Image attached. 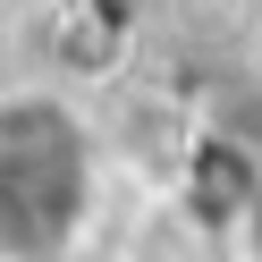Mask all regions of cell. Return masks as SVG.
Masks as SVG:
<instances>
[{"label": "cell", "mask_w": 262, "mask_h": 262, "mask_svg": "<svg viewBox=\"0 0 262 262\" xmlns=\"http://www.w3.org/2000/svg\"><path fill=\"white\" fill-rule=\"evenodd\" d=\"M102 203V161L68 102H0V262H68Z\"/></svg>", "instance_id": "1"}, {"label": "cell", "mask_w": 262, "mask_h": 262, "mask_svg": "<svg viewBox=\"0 0 262 262\" xmlns=\"http://www.w3.org/2000/svg\"><path fill=\"white\" fill-rule=\"evenodd\" d=\"M228 245H237V262H262V169L245 186V203L228 211Z\"/></svg>", "instance_id": "2"}]
</instances>
